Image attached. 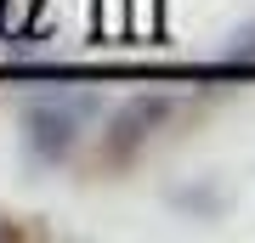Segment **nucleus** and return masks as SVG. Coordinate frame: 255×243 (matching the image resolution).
<instances>
[{
	"mask_svg": "<svg viewBox=\"0 0 255 243\" xmlns=\"http://www.w3.org/2000/svg\"><path fill=\"white\" fill-rule=\"evenodd\" d=\"M23 130H28V153L40 164H57L74 153L85 130V96H46V102H28L23 113Z\"/></svg>",
	"mask_w": 255,
	"mask_h": 243,
	"instance_id": "f257e3e1",
	"label": "nucleus"
},
{
	"mask_svg": "<svg viewBox=\"0 0 255 243\" xmlns=\"http://www.w3.org/2000/svg\"><path fill=\"white\" fill-rule=\"evenodd\" d=\"M164 113H170V102H164V96H136L125 113L114 119V142H108V153H114V159H125V153H130V147H136L142 136L159 125Z\"/></svg>",
	"mask_w": 255,
	"mask_h": 243,
	"instance_id": "f03ea898",
	"label": "nucleus"
},
{
	"mask_svg": "<svg viewBox=\"0 0 255 243\" xmlns=\"http://www.w3.org/2000/svg\"><path fill=\"white\" fill-rule=\"evenodd\" d=\"M227 51H233V63H255V23L244 28V34H233Z\"/></svg>",
	"mask_w": 255,
	"mask_h": 243,
	"instance_id": "7ed1b4c3",
	"label": "nucleus"
}]
</instances>
